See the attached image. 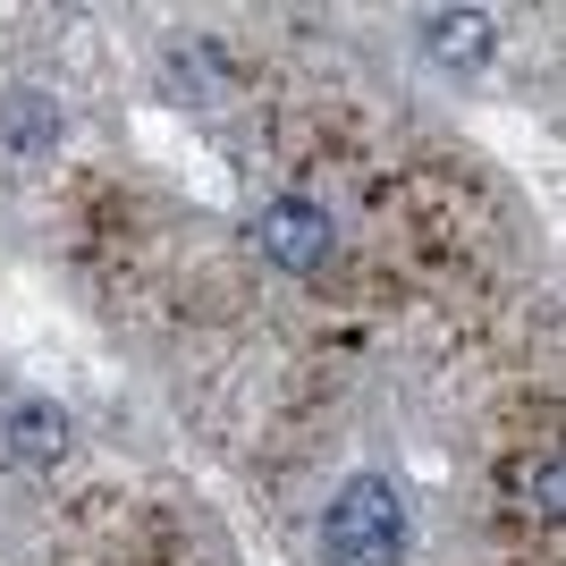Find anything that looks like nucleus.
I'll list each match as a JSON object with an SVG mask.
<instances>
[{
  "label": "nucleus",
  "mask_w": 566,
  "mask_h": 566,
  "mask_svg": "<svg viewBox=\"0 0 566 566\" xmlns=\"http://www.w3.org/2000/svg\"><path fill=\"white\" fill-rule=\"evenodd\" d=\"M254 245H262V262H280V271H322L331 262V212L322 203H271V212L254 220Z\"/></svg>",
  "instance_id": "2"
},
{
  "label": "nucleus",
  "mask_w": 566,
  "mask_h": 566,
  "mask_svg": "<svg viewBox=\"0 0 566 566\" xmlns=\"http://www.w3.org/2000/svg\"><path fill=\"white\" fill-rule=\"evenodd\" d=\"M0 440H9V457H18V465H51V457L69 449V415H60L51 398H25V406H9Z\"/></svg>",
  "instance_id": "4"
},
{
  "label": "nucleus",
  "mask_w": 566,
  "mask_h": 566,
  "mask_svg": "<svg viewBox=\"0 0 566 566\" xmlns=\"http://www.w3.org/2000/svg\"><path fill=\"white\" fill-rule=\"evenodd\" d=\"M491 43H499L491 9H431V18H423V51L440 60V69H482Z\"/></svg>",
  "instance_id": "3"
},
{
  "label": "nucleus",
  "mask_w": 566,
  "mask_h": 566,
  "mask_svg": "<svg viewBox=\"0 0 566 566\" xmlns=\"http://www.w3.org/2000/svg\"><path fill=\"white\" fill-rule=\"evenodd\" d=\"M322 549L331 566H398L406 549V507L380 473H355L347 491L331 499V524H322Z\"/></svg>",
  "instance_id": "1"
},
{
  "label": "nucleus",
  "mask_w": 566,
  "mask_h": 566,
  "mask_svg": "<svg viewBox=\"0 0 566 566\" xmlns=\"http://www.w3.org/2000/svg\"><path fill=\"white\" fill-rule=\"evenodd\" d=\"M0 144H9V153H43V144H60V102L34 94V85L9 94V102H0Z\"/></svg>",
  "instance_id": "5"
},
{
  "label": "nucleus",
  "mask_w": 566,
  "mask_h": 566,
  "mask_svg": "<svg viewBox=\"0 0 566 566\" xmlns=\"http://www.w3.org/2000/svg\"><path fill=\"white\" fill-rule=\"evenodd\" d=\"M533 499H542V516H558V499H566V473H558V457H542V473H533Z\"/></svg>",
  "instance_id": "6"
}]
</instances>
